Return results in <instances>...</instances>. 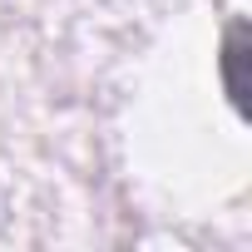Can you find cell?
Instances as JSON below:
<instances>
[{"instance_id": "6da1fadb", "label": "cell", "mask_w": 252, "mask_h": 252, "mask_svg": "<svg viewBox=\"0 0 252 252\" xmlns=\"http://www.w3.org/2000/svg\"><path fill=\"white\" fill-rule=\"evenodd\" d=\"M242 40H247V30H242V25H232L227 50H222V74H227V94H232V104H237V109H247V84H242Z\"/></svg>"}]
</instances>
